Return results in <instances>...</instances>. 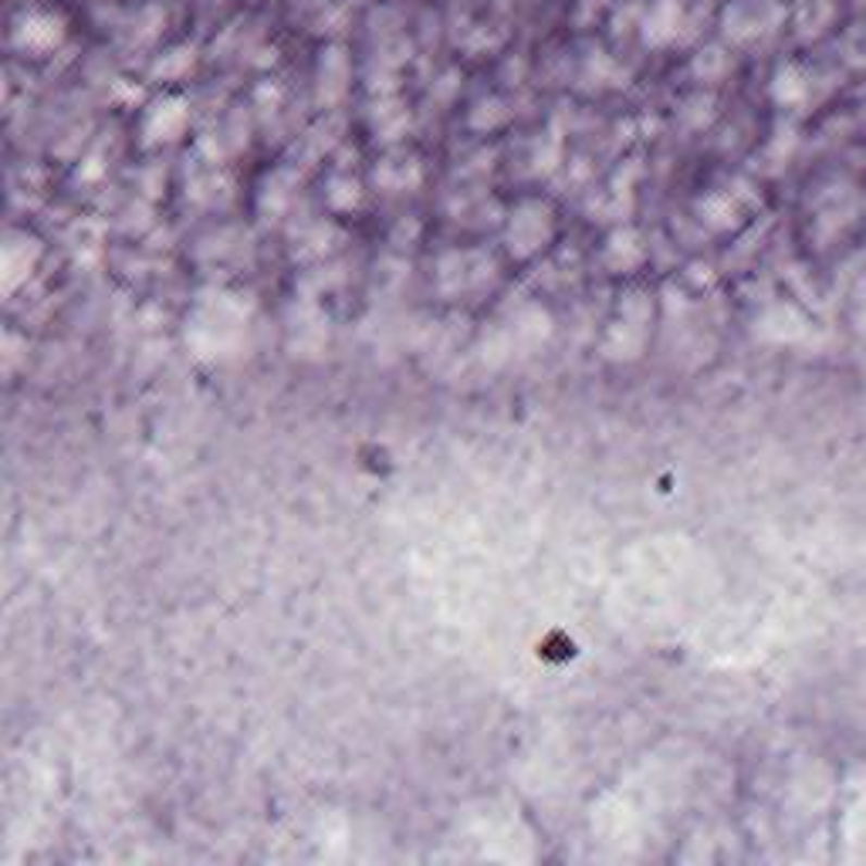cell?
<instances>
[{
  "instance_id": "1",
  "label": "cell",
  "mask_w": 866,
  "mask_h": 866,
  "mask_svg": "<svg viewBox=\"0 0 866 866\" xmlns=\"http://www.w3.org/2000/svg\"><path fill=\"white\" fill-rule=\"evenodd\" d=\"M65 17L54 14V11H24L14 27H11V41L21 54H30V58H45L51 51L61 48V41H65Z\"/></svg>"
},
{
  "instance_id": "2",
  "label": "cell",
  "mask_w": 866,
  "mask_h": 866,
  "mask_svg": "<svg viewBox=\"0 0 866 866\" xmlns=\"http://www.w3.org/2000/svg\"><path fill=\"white\" fill-rule=\"evenodd\" d=\"M187 126H190V102L166 91V96L146 106L143 122H139V136H143V146H170L187 133Z\"/></svg>"
},
{
  "instance_id": "3",
  "label": "cell",
  "mask_w": 866,
  "mask_h": 866,
  "mask_svg": "<svg viewBox=\"0 0 866 866\" xmlns=\"http://www.w3.org/2000/svg\"><path fill=\"white\" fill-rule=\"evenodd\" d=\"M555 221L552 210L542 203H521L508 221V247L515 258H532L552 240Z\"/></svg>"
},
{
  "instance_id": "4",
  "label": "cell",
  "mask_w": 866,
  "mask_h": 866,
  "mask_svg": "<svg viewBox=\"0 0 866 866\" xmlns=\"http://www.w3.org/2000/svg\"><path fill=\"white\" fill-rule=\"evenodd\" d=\"M640 27H643L646 45H654V48L673 45L680 38V30H684V4H680V0H657V4L646 11Z\"/></svg>"
},
{
  "instance_id": "5",
  "label": "cell",
  "mask_w": 866,
  "mask_h": 866,
  "mask_svg": "<svg viewBox=\"0 0 866 866\" xmlns=\"http://www.w3.org/2000/svg\"><path fill=\"white\" fill-rule=\"evenodd\" d=\"M697 213H701V224H707L710 231H731L745 221V200L731 187L710 190L707 197H701Z\"/></svg>"
},
{
  "instance_id": "6",
  "label": "cell",
  "mask_w": 866,
  "mask_h": 866,
  "mask_svg": "<svg viewBox=\"0 0 866 866\" xmlns=\"http://www.w3.org/2000/svg\"><path fill=\"white\" fill-rule=\"evenodd\" d=\"M603 261H606V268L616 271V274H630V271H636V268L646 261V247H643L640 234L630 231V227L613 231V234L606 237V247H603Z\"/></svg>"
},
{
  "instance_id": "7",
  "label": "cell",
  "mask_w": 866,
  "mask_h": 866,
  "mask_svg": "<svg viewBox=\"0 0 866 866\" xmlns=\"http://www.w3.org/2000/svg\"><path fill=\"white\" fill-rule=\"evenodd\" d=\"M813 96V85H809V75L802 72L799 65H785L776 72L771 78V99L782 109H802Z\"/></svg>"
},
{
  "instance_id": "8",
  "label": "cell",
  "mask_w": 866,
  "mask_h": 866,
  "mask_svg": "<svg viewBox=\"0 0 866 866\" xmlns=\"http://www.w3.org/2000/svg\"><path fill=\"white\" fill-rule=\"evenodd\" d=\"M362 183L349 173H335L325 187V203L332 213H356L362 207Z\"/></svg>"
},
{
  "instance_id": "9",
  "label": "cell",
  "mask_w": 866,
  "mask_h": 866,
  "mask_svg": "<svg viewBox=\"0 0 866 866\" xmlns=\"http://www.w3.org/2000/svg\"><path fill=\"white\" fill-rule=\"evenodd\" d=\"M346 82H349V69H346V58L338 48H329L325 58H322V69H319V88H322V99L325 102H335L346 96Z\"/></svg>"
},
{
  "instance_id": "10",
  "label": "cell",
  "mask_w": 866,
  "mask_h": 866,
  "mask_svg": "<svg viewBox=\"0 0 866 866\" xmlns=\"http://www.w3.org/2000/svg\"><path fill=\"white\" fill-rule=\"evenodd\" d=\"M494 109H502V102L498 99H487V102H481L478 109H474V129H498V126H505L508 122V112H494Z\"/></svg>"
},
{
  "instance_id": "11",
  "label": "cell",
  "mask_w": 866,
  "mask_h": 866,
  "mask_svg": "<svg viewBox=\"0 0 866 866\" xmlns=\"http://www.w3.org/2000/svg\"><path fill=\"white\" fill-rule=\"evenodd\" d=\"M785 319H789V322L795 319V316H789V308H785V312H776V316H771V319H765V322H768V325H782ZM795 335H799V329H795V325L776 329V338H779V343H785V338H789V343H792V338H795Z\"/></svg>"
}]
</instances>
